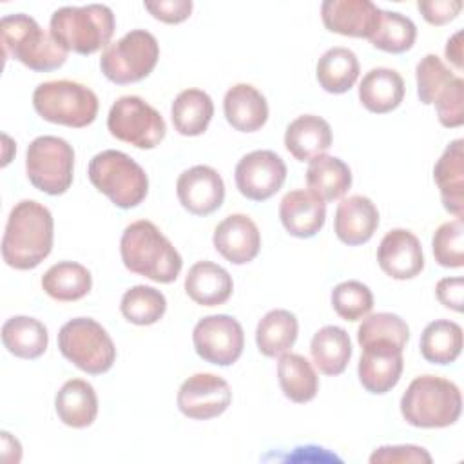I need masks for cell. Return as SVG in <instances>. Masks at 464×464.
I'll return each mask as SVG.
<instances>
[{"label": "cell", "instance_id": "cell-1", "mask_svg": "<svg viewBox=\"0 0 464 464\" xmlns=\"http://www.w3.org/2000/svg\"><path fill=\"white\" fill-rule=\"evenodd\" d=\"M53 239L54 219L49 208L34 199H22L9 212L2 257L11 268L33 270L51 254Z\"/></svg>", "mask_w": 464, "mask_h": 464}, {"label": "cell", "instance_id": "cell-2", "mask_svg": "<svg viewBox=\"0 0 464 464\" xmlns=\"http://www.w3.org/2000/svg\"><path fill=\"white\" fill-rule=\"evenodd\" d=\"M120 254L127 270L154 283L176 281L183 266L179 252L149 219H138L123 230Z\"/></svg>", "mask_w": 464, "mask_h": 464}, {"label": "cell", "instance_id": "cell-3", "mask_svg": "<svg viewBox=\"0 0 464 464\" xmlns=\"http://www.w3.org/2000/svg\"><path fill=\"white\" fill-rule=\"evenodd\" d=\"M116 20L109 5H63L51 14L49 33L56 44L67 53L92 54L102 47H109L114 34Z\"/></svg>", "mask_w": 464, "mask_h": 464}, {"label": "cell", "instance_id": "cell-4", "mask_svg": "<svg viewBox=\"0 0 464 464\" xmlns=\"http://www.w3.org/2000/svg\"><path fill=\"white\" fill-rule=\"evenodd\" d=\"M462 395L459 386L439 375L415 377L401 397V413L415 428H446L459 420Z\"/></svg>", "mask_w": 464, "mask_h": 464}, {"label": "cell", "instance_id": "cell-5", "mask_svg": "<svg viewBox=\"0 0 464 464\" xmlns=\"http://www.w3.org/2000/svg\"><path fill=\"white\" fill-rule=\"evenodd\" d=\"M0 38L7 60H16L36 72L54 71L67 60V51L56 44L51 33L24 13L5 14L0 20Z\"/></svg>", "mask_w": 464, "mask_h": 464}, {"label": "cell", "instance_id": "cell-6", "mask_svg": "<svg viewBox=\"0 0 464 464\" xmlns=\"http://www.w3.org/2000/svg\"><path fill=\"white\" fill-rule=\"evenodd\" d=\"M92 187L120 208L138 207L149 192V178L140 163L114 149L92 156L87 169Z\"/></svg>", "mask_w": 464, "mask_h": 464}, {"label": "cell", "instance_id": "cell-7", "mask_svg": "<svg viewBox=\"0 0 464 464\" xmlns=\"http://www.w3.org/2000/svg\"><path fill=\"white\" fill-rule=\"evenodd\" d=\"M33 107L45 121L82 129L96 120L98 96L83 83L53 80L44 82L34 89Z\"/></svg>", "mask_w": 464, "mask_h": 464}, {"label": "cell", "instance_id": "cell-8", "mask_svg": "<svg viewBox=\"0 0 464 464\" xmlns=\"http://www.w3.org/2000/svg\"><path fill=\"white\" fill-rule=\"evenodd\" d=\"M62 355L89 375L109 372L116 361V346L107 330L91 317L67 321L58 332Z\"/></svg>", "mask_w": 464, "mask_h": 464}, {"label": "cell", "instance_id": "cell-9", "mask_svg": "<svg viewBox=\"0 0 464 464\" xmlns=\"http://www.w3.org/2000/svg\"><path fill=\"white\" fill-rule=\"evenodd\" d=\"M158 58L160 44L156 36L145 29H132L102 53L100 69L112 83L127 85L147 78Z\"/></svg>", "mask_w": 464, "mask_h": 464}, {"label": "cell", "instance_id": "cell-10", "mask_svg": "<svg viewBox=\"0 0 464 464\" xmlns=\"http://www.w3.org/2000/svg\"><path fill=\"white\" fill-rule=\"evenodd\" d=\"M25 172L34 188L49 196L65 194L72 183L74 150L63 138L38 136L27 147Z\"/></svg>", "mask_w": 464, "mask_h": 464}, {"label": "cell", "instance_id": "cell-11", "mask_svg": "<svg viewBox=\"0 0 464 464\" xmlns=\"http://www.w3.org/2000/svg\"><path fill=\"white\" fill-rule=\"evenodd\" d=\"M109 132L136 149L158 147L167 132L163 116L140 96L118 98L107 116Z\"/></svg>", "mask_w": 464, "mask_h": 464}, {"label": "cell", "instance_id": "cell-12", "mask_svg": "<svg viewBox=\"0 0 464 464\" xmlns=\"http://www.w3.org/2000/svg\"><path fill=\"white\" fill-rule=\"evenodd\" d=\"M196 353L216 366L234 364L245 348L243 326L227 314H214L199 319L192 330Z\"/></svg>", "mask_w": 464, "mask_h": 464}, {"label": "cell", "instance_id": "cell-13", "mask_svg": "<svg viewBox=\"0 0 464 464\" xmlns=\"http://www.w3.org/2000/svg\"><path fill=\"white\" fill-rule=\"evenodd\" d=\"M361 350L357 375L362 388L373 395H382L395 388L404 368V348L390 339H372L362 343Z\"/></svg>", "mask_w": 464, "mask_h": 464}, {"label": "cell", "instance_id": "cell-14", "mask_svg": "<svg viewBox=\"0 0 464 464\" xmlns=\"http://www.w3.org/2000/svg\"><path fill=\"white\" fill-rule=\"evenodd\" d=\"M234 179L246 199L266 201L283 187L286 165L274 150H252L237 161Z\"/></svg>", "mask_w": 464, "mask_h": 464}, {"label": "cell", "instance_id": "cell-15", "mask_svg": "<svg viewBox=\"0 0 464 464\" xmlns=\"http://www.w3.org/2000/svg\"><path fill=\"white\" fill-rule=\"evenodd\" d=\"M178 410L194 420L219 417L232 402L228 382L214 373H194L178 390Z\"/></svg>", "mask_w": 464, "mask_h": 464}, {"label": "cell", "instance_id": "cell-16", "mask_svg": "<svg viewBox=\"0 0 464 464\" xmlns=\"http://www.w3.org/2000/svg\"><path fill=\"white\" fill-rule=\"evenodd\" d=\"M176 194L185 210L194 216H208L221 207L225 199V183L216 169L208 165H194L179 174Z\"/></svg>", "mask_w": 464, "mask_h": 464}, {"label": "cell", "instance_id": "cell-17", "mask_svg": "<svg viewBox=\"0 0 464 464\" xmlns=\"http://www.w3.org/2000/svg\"><path fill=\"white\" fill-rule=\"evenodd\" d=\"M381 270L397 281L419 276L424 268V254L419 237L406 228H393L384 234L377 248Z\"/></svg>", "mask_w": 464, "mask_h": 464}, {"label": "cell", "instance_id": "cell-18", "mask_svg": "<svg viewBox=\"0 0 464 464\" xmlns=\"http://www.w3.org/2000/svg\"><path fill=\"white\" fill-rule=\"evenodd\" d=\"M321 18L328 31L352 36L370 38L381 18V9L370 0H324Z\"/></svg>", "mask_w": 464, "mask_h": 464}, {"label": "cell", "instance_id": "cell-19", "mask_svg": "<svg viewBox=\"0 0 464 464\" xmlns=\"http://www.w3.org/2000/svg\"><path fill=\"white\" fill-rule=\"evenodd\" d=\"M212 243L227 261L245 265L259 254L261 234L252 218L245 214H230L214 228Z\"/></svg>", "mask_w": 464, "mask_h": 464}, {"label": "cell", "instance_id": "cell-20", "mask_svg": "<svg viewBox=\"0 0 464 464\" xmlns=\"http://www.w3.org/2000/svg\"><path fill=\"white\" fill-rule=\"evenodd\" d=\"M279 219L290 236L314 237L324 225L326 203L312 190H290L279 203Z\"/></svg>", "mask_w": 464, "mask_h": 464}, {"label": "cell", "instance_id": "cell-21", "mask_svg": "<svg viewBox=\"0 0 464 464\" xmlns=\"http://www.w3.org/2000/svg\"><path fill=\"white\" fill-rule=\"evenodd\" d=\"M379 227V210L366 196L353 194L344 198L335 210L334 230L341 243L348 246L364 245Z\"/></svg>", "mask_w": 464, "mask_h": 464}, {"label": "cell", "instance_id": "cell-22", "mask_svg": "<svg viewBox=\"0 0 464 464\" xmlns=\"http://www.w3.org/2000/svg\"><path fill=\"white\" fill-rule=\"evenodd\" d=\"M444 208L457 219L464 216V140H453L433 167Z\"/></svg>", "mask_w": 464, "mask_h": 464}, {"label": "cell", "instance_id": "cell-23", "mask_svg": "<svg viewBox=\"0 0 464 464\" xmlns=\"http://www.w3.org/2000/svg\"><path fill=\"white\" fill-rule=\"evenodd\" d=\"M223 112L236 130L256 132L268 120V103L254 85L236 83L223 98Z\"/></svg>", "mask_w": 464, "mask_h": 464}, {"label": "cell", "instance_id": "cell-24", "mask_svg": "<svg viewBox=\"0 0 464 464\" xmlns=\"http://www.w3.org/2000/svg\"><path fill=\"white\" fill-rule=\"evenodd\" d=\"M332 145L330 123L315 114L297 116L285 130V147L297 161H310Z\"/></svg>", "mask_w": 464, "mask_h": 464}, {"label": "cell", "instance_id": "cell-25", "mask_svg": "<svg viewBox=\"0 0 464 464\" xmlns=\"http://www.w3.org/2000/svg\"><path fill=\"white\" fill-rule=\"evenodd\" d=\"M232 290L234 283L230 274L212 261L194 263L185 276L187 295L201 306H218L227 303Z\"/></svg>", "mask_w": 464, "mask_h": 464}, {"label": "cell", "instance_id": "cell-26", "mask_svg": "<svg viewBox=\"0 0 464 464\" xmlns=\"http://www.w3.org/2000/svg\"><path fill=\"white\" fill-rule=\"evenodd\" d=\"M404 98V80L395 69H370L359 83V100L373 114L395 111Z\"/></svg>", "mask_w": 464, "mask_h": 464}, {"label": "cell", "instance_id": "cell-27", "mask_svg": "<svg viewBox=\"0 0 464 464\" xmlns=\"http://www.w3.org/2000/svg\"><path fill=\"white\" fill-rule=\"evenodd\" d=\"M58 419L69 428H87L96 420L98 397L91 382L83 379H71L63 382L54 397Z\"/></svg>", "mask_w": 464, "mask_h": 464}, {"label": "cell", "instance_id": "cell-28", "mask_svg": "<svg viewBox=\"0 0 464 464\" xmlns=\"http://www.w3.org/2000/svg\"><path fill=\"white\" fill-rule=\"evenodd\" d=\"M310 355L315 368L324 375H341L352 359V341L341 326L319 328L310 343Z\"/></svg>", "mask_w": 464, "mask_h": 464}, {"label": "cell", "instance_id": "cell-29", "mask_svg": "<svg viewBox=\"0 0 464 464\" xmlns=\"http://www.w3.org/2000/svg\"><path fill=\"white\" fill-rule=\"evenodd\" d=\"M306 185L324 203L335 201L352 187V170L343 160L321 154L308 163Z\"/></svg>", "mask_w": 464, "mask_h": 464}, {"label": "cell", "instance_id": "cell-30", "mask_svg": "<svg viewBox=\"0 0 464 464\" xmlns=\"http://www.w3.org/2000/svg\"><path fill=\"white\" fill-rule=\"evenodd\" d=\"M297 317L285 308L270 310L256 328V344L265 357H281L297 339Z\"/></svg>", "mask_w": 464, "mask_h": 464}, {"label": "cell", "instance_id": "cell-31", "mask_svg": "<svg viewBox=\"0 0 464 464\" xmlns=\"http://www.w3.org/2000/svg\"><path fill=\"white\" fill-rule=\"evenodd\" d=\"M2 343L20 359H38L47 350L49 334L44 323L27 315H14L2 326Z\"/></svg>", "mask_w": 464, "mask_h": 464}, {"label": "cell", "instance_id": "cell-32", "mask_svg": "<svg viewBox=\"0 0 464 464\" xmlns=\"http://www.w3.org/2000/svg\"><path fill=\"white\" fill-rule=\"evenodd\" d=\"M214 116V102L201 89L181 91L170 107L174 129L181 136H199L207 130Z\"/></svg>", "mask_w": 464, "mask_h": 464}, {"label": "cell", "instance_id": "cell-33", "mask_svg": "<svg viewBox=\"0 0 464 464\" xmlns=\"http://www.w3.org/2000/svg\"><path fill=\"white\" fill-rule=\"evenodd\" d=\"M92 276L76 261H60L47 268L42 276L44 292L54 301L71 303L85 297L91 292Z\"/></svg>", "mask_w": 464, "mask_h": 464}, {"label": "cell", "instance_id": "cell-34", "mask_svg": "<svg viewBox=\"0 0 464 464\" xmlns=\"http://www.w3.org/2000/svg\"><path fill=\"white\" fill-rule=\"evenodd\" d=\"M277 379L286 399L297 404L310 402L319 390V377L310 361L299 353H283L277 362Z\"/></svg>", "mask_w": 464, "mask_h": 464}, {"label": "cell", "instance_id": "cell-35", "mask_svg": "<svg viewBox=\"0 0 464 464\" xmlns=\"http://www.w3.org/2000/svg\"><path fill=\"white\" fill-rule=\"evenodd\" d=\"M361 67L355 53L348 47H332L317 62L315 76L319 85L332 94H343L350 91L357 78Z\"/></svg>", "mask_w": 464, "mask_h": 464}, {"label": "cell", "instance_id": "cell-36", "mask_svg": "<svg viewBox=\"0 0 464 464\" xmlns=\"http://www.w3.org/2000/svg\"><path fill=\"white\" fill-rule=\"evenodd\" d=\"M422 357L431 364H450L462 352V328L455 321L437 319L426 324L419 343Z\"/></svg>", "mask_w": 464, "mask_h": 464}, {"label": "cell", "instance_id": "cell-37", "mask_svg": "<svg viewBox=\"0 0 464 464\" xmlns=\"http://www.w3.org/2000/svg\"><path fill=\"white\" fill-rule=\"evenodd\" d=\"M415 38H417V27L411 18L397 11L381 9L379 25L368 40L379 51L401 54L413 47Z\"/></svg>", "mask_w": 464, "mask_h": 464}, {"label": "cell", "instance_id": "cell-38", "mask_svg": "<svg viewBox=\"0 0 464 464\" xmlns=\"http://www.w3.org/2000/svg\"><path fill=\"white\" fill-rule=\"evenodd\" d=\"M167 310L165 295L154 286L136 285L129 288L120 303L121 315L138 326H149L158 323Z\"/></svg>", "mask_w": 464, "mask_h": 464}, {"label": "cell", "instance_id": "cell-39", "mask_svg": "<svg viewBox=\"0 0 464 464\" xmlns=\"http://www.w3.org/2000/svg\"><path fill=\"white\" fill-rule=\"evenodd\" d=\"M332 306L344 321L364 319L373 308V294L361 281H343L332 290Z\"/></svg>", "mask_w": 464, "mask_h": 464}, {"label": "cell", "instance_id": "cell-40", "mask_svg": "<svg viewBox=\"0 0 464 464\" xmlns=\"http://www.w3.org/2000/svg\"><path fill=\"white\" fill-rule=\"evenodd\" d=\"M435 261L444 268L464 266V223L453 219L442 223L431 239Z\"/></svg>", "mask_w": 464, "mask_h": 464}, {"label": "cell", "instance_id": "cell-41", "mask_svg": "<svg viewBox=\"0 0 464 464\" xmlns=\"http://www.w3.org/2000/svg\"><path fill=\"white\" fill-rule=\"evenodd\" d=\"M417 96L420 103L433 105L442 89L455 78L437 54H426L415 67Z\"/></svg>", "mask_w": 464, "mask_h": 464}, {"label": "cell", "instance_id": "cell-42", "mask_svg": "<svg viewBox=\"0 0 464 464\" xmlns=\"http://www.w3.org/2000/svg\"><path fill=\"white\" fill-rule=\"evenodd\" d=\"M372 339H390L395 341L399 346L406 348L410 341V328L404 319H401L397 314L390 312H379V314H368L361 326L357 328V341L359 344L372 341Z\"/></svg>", "mask_w": 464, "mask_h": 464}, {"label": "cell", "instance_id": "cell-43", "mask_svg": "<svg viewBox=\"0 0 464 464\" xmlns=\"http://www.w3.org/2000/svg\"><path fill=\"white\" fill-rule=\"evenodd\" d=\"M433 105L442 127H460L464 123V80L460 76H455L442 89Z\"/></svg>", "mask_w": 464, "mask_h": 464}, {"label": "cell", "instance_id": "cell-44", "mask_svg": "<svg viewBox=\"0 0 464 464\" xmlns=\"http://www.w3.org/2000/svg\"><path fill=\"white\" fill-rule=\"evenodd\" d=\"M372 464H406V462H417V464H430L431 455L428 450L415 446V444H397V446H381L370 455Z\"/></svg>", "mask_w": 464, "mask_h": 464}, {"label": "cell", "instance_id": "cell-45", "mask_svg": "<svg viewBox=\"0 0 464 464\" xmlns=\"http://www.w3.org/2000/svg\"><path fill=\"white\" fill-rule=\"evenodd\" d=\"M143 7L160 22L165 24H181L185 22L192 13V2L190 0H147L143 2Z\"/></svg>", "mask_w": 464, "mask_h": 464}, {"label": "cell", "instance_id": "cell-46", "mask_svg": "<svg viewBox=\"0 0 464 464\" xmlns=\"http://www.w3.org/2000/svg\"><path fill=\"white\" fill-rule=\"evenodd\" d=\"M417 9L431 25H444L457 18L462 9L460 0H419Z\"/></svg>", "mask_w": 464, "mask_h": 464}, {"label": "cell", "instance_id": "cell-47", "mask_svg": "<svg viewBox=\"0 0 464 464\" xmlns=\"http://www.w3.org/2000/svg\"><path fill=\"white\" fill-rule=\"evenodd\" d=\"M437 299L446 308H451L455 312H462L464 304V279L462 277H444L435 286Z\"/></svg>", "mask_w": 464, "mask_h": 464}, {"label": "cell", "instance_id": "cell-48", "mask_svg": "<svg viewBox=\"0 0 464 464\" xmlns=\"http://www.w3.org/2000/svg\"><path fill=\"white\" fill-rule=\"evenodd\" d=\"M446 58L460 71L462 69V31H457L446 44Z\"/></svg>", "mask_w": 464, "mask_h": 464}]
</instances>
